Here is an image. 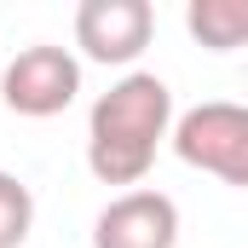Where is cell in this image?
<instances>
[{"label":"cell","mask_w":248,"mask_h":248,"mask_svg":"<svg viewBox=\"0 0 248 248\" xmlns=\"http://www.w3.org/2000/svg\"><path fill=\"white\" fill-rule=\"evenodd\" d=\"M173 93L150 69H127L110 93H98L87 116V168L98 185H144L162 139H173Z\"/></svg>","instance_id":"1"},{"label":"cell","mask_w":248,"mask_h":248,"mask_svg":"<svg viewBox=\"0 0 248 248\" xmlns=\"http://www.w3.org/2000/svg\"><path fill=\"white\" fill-rule=\"evenodd\" d=\"M185 29L208 52H237V46H248V0H190Z\"/></svg>","instance_id":"6"},{"label":"cell","mask_w":248,"mask_h":248,"mask_svg":"<svg viewBox=\"0 0 248 248\" xmlns=\"http://www.w3.org/2000/svg\"><path fill=\"white\" fill-rule=\"evenodd\" d=\"M168 144H173V156L185 168L248 190V104H231V98L196 104V110H185L173 122Z\"/></svg>","instance_id":"2"},{"label":"cell","mask_w":248,"mask_h":248,"mask_svg":"<svg viewBox=\"0 0 248 248\" xmlns=\"http://www.w3.org/2000/svg\"><path fill=\"white\" fill-rule=\"evenodd\" d=\"M81 93V58L69 46H23L17 58L0 69V98L12 116H29V122H46V116H63Z\"/></svg>","instance_id":"3"},{"label":"cell","mask_w":248,"mask_h":248,"mask_svg":"<svg viewBox=\"0 0 248 248\" xmlns=\"http://www.w3.org/2000/svg\"><path fill=\"white\" fill-rule=\"evenodd\" d=\"M173 243H179V208L168 190L150 185L122 190L93 219V248H173Z\"/></svg>","instance_id":"5"},{"label":"cell","mask_w":248,"mask_h":248,"mask_svg":"<svg viewBox=\"0 0 248 248\" xmlns=\"http://www.w3.org/2000/svg\"><path fill=\"white\" fill-rule=\"evenodd\" d=\"M156 35V12L150 0H81L75 6V46L93 63H139V52Z\"/></svg>","instance_id":"4"},{"label":"cell","mask_w":248,"mask_h":248,"mask_svg":"<svg viewBox=\"0 0 248 248\" xmlns=\"http://www.w3.org/2000/svg\"><path fill=\"white\" fill-rule=\"evenodd\" d=\"M35 231V196L17 173H0V248H23Z\"/></svg>","instance_id":"7"}]
</instances>
